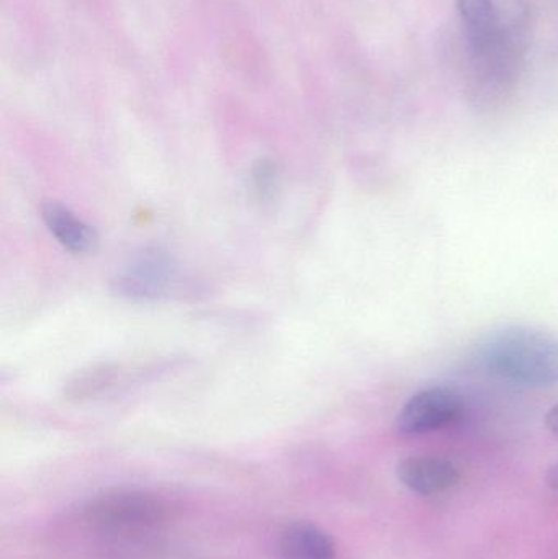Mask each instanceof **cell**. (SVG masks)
<instances>
[{"mask_svg":"<svg viewBox=\"0 0 558 559\" xmlns=\"http://www.w3.org/2000/svg\"><path fill=\"white\" fill-rule=\"evenodd\" d=\"M546 481L550 489H554V491L558 492V463L547 469Z\"/></svg>","mask_w":558,"mask_h":559,"instance_id":"obj_11","label":"cell"},{"mask_svg":"<svg viewBox=\"0 0 558 559\" xmlns=\"http://www.w3.org/2000/svg\"><path fill=\"white\" fill-rule=\"evenodd\" d=\"M43 222L56 241L74 252V254H91L97 249L98 235L94 226L75 216L68 206L58 202H46L41 209Z\"/></svg>","mask_w":558,"mask_h":559,"instance_id":"obj_7","label":"cell"},{"mask_svg":"<svg viewBox=\"0 0 558 559\" xmlns=\"http://www.w3.org/2000/svg\"><path fill=\"white\" fill-rule=\"evenodd\" d=\"M84 519L92 531L114 544H143L166 527L169 508L153 492L111 489L88 501Z\"/></svg>","mask_w":558,"mask_h":559,"instance_id":"obj_2","label":"cell"},{"mask_svg":"<svg viewBox=\"0 0 558 559\" xmlns=\"http://www.w3.org/2000/svg\"><path fill=\"white\" fill-rule=\"evenodd\" d=\"M400 483L419 496H438L451 491L461 481V472L442 456H408L396 466Z\"/></svg>","mask_w":558,"mask_h":559,"instance_id":"obj_6","label":"cell"},{"mask_svg":"<svg viewBox=\"0 0 558 559\" xmlns=\"http://www.w3.org/2000/svg\"><path fill=\"white\" fill-rule=\"evenodd\" d=\"M461 394L449 388H429L409 397L396 417V432L403 437H419L454 426L464 417Z\"/></svg>","mask_w":558,"mask_h":559,"instance_id":"obj_4","label":"cell"},{"mask_svg":"<svg viewBox=\"0 0 558 559\" xmlns=\"http://www.w3.org/2000/svg\"><path fill=\"white\" fill-rule=\"evenodd\" d=\"M174 278L169 255L157 248L143 249L115 280L121 295L136 299H154L167 292Z\"/></svg>","mask_w":558,"mask_h":559,"instance_id":"obj_5","label":"cell"},{"mask_svg":"<svg viewBox=\"0 0 558 559\" xmlns=\"http://www.w3.org/2000/svg\"><path fill=\"white\" fill-rule=\"evenodd\" d=\"M458 5L478 74L487 84L507 85L514 49L494 0H458Z\"/></svg>","mask_w":558,"mask_h":559,"instance_id":"obj_3","label":"cell"},{"mask_svg":"<svg viewBox=\"0 0 558 559\" xmlns=\"http://www.w3.org/2000/svg\"><path fill=\"white\" fill-rule=\"evenodd\" d=\"M546 427L554 433V436H558V404L547 413Z\"/></svg>","mask_w":558,"mask_h":559,"instance_id":"obj_10","label":"cell"},{"mask_svg":"<svg viewBox=\"0 0 558 559\" xmlns=\"http://www.w3.org/2000/svg\"><path fill=\"white\" fill-rule=\"evenodd\" d=\"M256 189L259 192H272L275 183V167L269 160H261L254 170Z\"/></svg>","mask_w":558,"mask_h":559,"instance_id":"obj_9","label":"cell"},{"mask_svg":"<svg viewBox=\"0 0 558 559\" xmlns=\"http://www.w3.org/2000/svg\"><path fill=\"white\" fill-rule=\"evenodd\" d=\"M282 559H337L333 537L311 522L287 525L278 537Z\"/></svg>","mask_w":558,"mask_h":559,"instance_id":"obj_8","label":"cell"},{"mask_svg":"<svg viewBox=\"0 0 558 559\" xmlns=\"http://www.w3.org/2000/svg\"><path fill=\"white\" fill-rule=\"evenodd\" d=\"M480 360L494 377L521 388L558 383V338L530 328H508L480 348Z\"/></svg>","mask_w":558,"mask_h":559,"instance_id":"obj_1","label":"cell"}]
</instances>
